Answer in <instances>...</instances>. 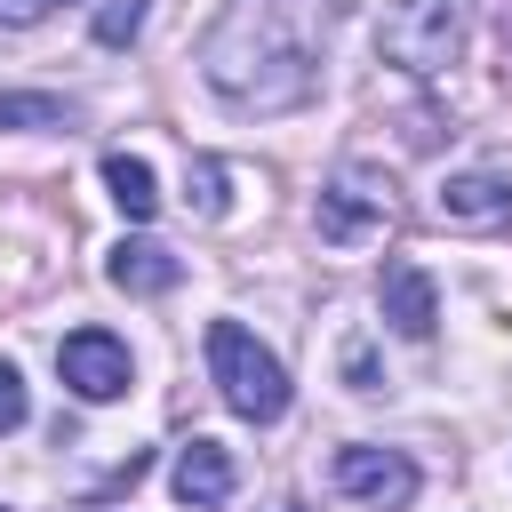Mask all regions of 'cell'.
<instances>
[{
	"mask_svg": "<svg viewBox=\"0 0 512 512\" xmlns=\"http://www.w3.org/2000/svg\"><path fill=\"white\" fill-rule=\"evenodd\" d=\"M336 16L344 0H224L200 32V80L248 120L304 112L320 96Z\"/></svg>",
	"mask_w": 512,
	"mask_h": 512,
	"instance_id": "6da1fadb",
	"label": "cell"
},
{
	"mask_svg": "<svg viewBox=\"0 0 512 512\" xmlns=\"http://www.w3.org/2000/svg\"><path fill=\"white\" fill-rule=\"evenodd\" d=\"M208 376H216V392H224L232 416H248V424L288 416V368L240 320H208Z\"/></svg>",
	"mask_w": 512,
	"mask_h": 512,
	"instance_id": "7a4b0ae2",
	"label": "cell"
},
{
	"mask_svg": "<svg viewBox=\"0 0 512 512\" xmlns=\"http://www.w3.org/2000/svg\"><path fill=\"white\" fill-rule=\"evenodd\" d=\"M464 40H472V0H392L384 24H376L384 64H400L416 80L424 72H448L464 56Z\"/></svg>",
	"mask_w": 512,
	"mask_h": 512,
	"instance_id": "3957f363",
	"label": "cell"
},
{
	"mask_svg": "<svg viewBox=\"0 0 512 512\" xmlns=\"http://www.w3.org/2000/svg\"><path fill=\"white\" fill-rule=\"evenodd\" d=\"M384 216H392V184H384L376 168H336V176H328V192H320V208H312L320 240H336V248L368 240Z\"/></svg>",
	"mask_w": 512,
	"mask_h": 512,
	"instance_id": "277c9868",
	"label": "cell"
},
{
	"mask_svg": "<svg viewBox=\"0 0 512 512\" xmlns=\"http://www.w3.org/2000/svg\"><path fill=\"white\" fill-rule=\"evenodd\" d=\"M56 376L80 392V400H120L128 384H136V360H128V344L112 336V328H72L64 344H56Z\"/></svg>",
	"mask_w": 512,
	"mask_h": 512,
	"instance_id": "5b68a950",
	"label": "cell"
},
{
	"mask_svg": "<svg viewBox=\"0 0 512 512\" xmlns=\"http://www.w3.org/2000/svg\"><path fill=\"white\" fill-rule=\"evenodd\" d=\"M336 488L360 496L368 512H400V504L416 496V464H408L400 448H368V440H352V448H336Z\"/></svg>",
	"mask_w": 512,
	"mask_h": 512,
	"instance_id": "8992f818",
	"label": "cell"
},
{
	"mask_svg": "<svg viewBox=\"0 0 512 512\" xmlns=\"http://www.w3.org/2000/svg\"><path fill=\"white\" fill-rule=\"evenodd\" d=\"M376 304H384L392 336H408V344H432V328H440V288H432V272H424V264H384V280H376Z\"/></svg>",
	"mask_w": 512,
	"mask_h": 512,
	"instance_id": "52a82bcc",
	"label": "cell"
},
{
	"mask_svg": "<svg viewBox=\"0 0 512 512\" xmlns=\"http://www.w3.org/2000/svg\"><path fill=\"white\" fill-rule=\"evenodd\" d=\"M168 488H176V504H192V512L224 504V496H232V448H224V440H184Z\"/></svg>",
	"mask_w": 512,
	"mask_h": 512,
	"instance_id": "ba28073f",
	"label": "cell"
},
{
	"mask_svg": "<svg viewBox=\"0 0 512 512\" xmlns=\"http://www.w3.org/2000/svg\"><path fill=\"white\" fill-rule=\"evenodd\" d=\"M440 216L448 224H512V176L496 168H464L440 184Z\"/></svg>",
	"mask_w": 512,
	"mask_h": 512,
	"instance_id": "9c48e42d",
	"label": "cell"
},
{
	"mask_svg": "<svg viewBox=\"0 0 512 512\" xmlns=\"http://www.w3.org/2000/svg\"><path fill=\"white\" fill-rule=\"evenodd\" d=\"M104 272H112V288H128V296H168V288L184 280V264H176L160 240H120V248L104 256Z\"/></svg>",
	"mask_w": 512,
	"mask_h": 512,
	"instance_id": "30bf717a",
	"label": "cell"
},
{
	"mask_svg": "<svg viewBox=\"0 0 512 512\" xmlns=\"http://www.w3.org/2000/svg\"><path fill=\"white\" fill-rule=\"evenodd\" d=\"M104 192H112V208H120L128 224H144V216L160 208V184H152V168H144L136 152H104Z\"/></svg>",
	"mask_w": 512,
	"mask_h": 512,
	"instance_id": "8fae6325",
	"label": "cell"
},
{
	"mask_svg": "<svg viewBox=\"0 0 512 512\" xmlns=\"http://www.w3.org/2000/svg\"><path fill=\"white\" fill-rule=\"evenodd\" d=\"M80 112L64 96H24V88H0V128H24V136H48V128H72Z\"/></svg>",
	"mask_w": 512,
	"mask_h": 512,
	"instance_id": "7c38bea8",
	"label": "cell"
},
{
	"mask_svg": "<svg viewBox=\"0 0 512 512\" xmlns=\"http://www.w3.org/2000/svg\"><path fill=\"white\" fill-rule=\"evenodd\" d=\"M232 176H224V160H192V176H184V200L200 208V216H224L232 208V192H224Z\"/></svg>",
	"mask_w": 512,
	"mask_h": 512,
	"instance_id": "4fadbf2b",
	"label": "cell"
},
{
	"mask_svg": "<svg viewBox=\"0 0 512 512\" xmlns=\"http://www.w3.org/2000/svg\"><path fill=\"white\" fill-rule=\"evenodd\" d=\"M136 32H144V0H104V8H96V40H104V48H128Z\"/></svg>",
	"mask_w": 512,
	"mask_h": 512,
	"instance_id": "5bb4252c",
	"label": "cell"
},
{
	"mask_svg": "<svg viewBox=\"0 0 512 512\" xmlns=\"http://www.w3.org/2000/svg\"><path fill=\"white\" fill-rule=\"evenodd\" d=\"M32 416V392H24V376H16V360H0V440L16 432Z\"/></svg>",
	"mask_w": 512,
	"mask_h": 512,
	"instance_id": "9a60e30c",
	"label": "cell"
},
{
	"mask_svg": "<svg viewBox=\"0 0 512 512\" xmlns=\"http://www.w3.org/2000/svg\"><path fill=\"white\" fill-rule=\"evenodd\" d=\"M64 0H0V32H24V24H40V16H56Z\"/></svg>",
	"mask_w": 512,
	"mask_h": 512,
	"instance_id": "2e32d148",
	"label": "cell"
},
{
	"mask_svg": "<svg viewBox=\"0 0 512 512\" xmlns=\"http://www.w3.org/2000/svg\"><path fill=\"white\" fill-rule=\"evenodd\" d=\"M0 512H8V504H0Z\"/></svg>",
	"mask_w": 512,
	"mask_h": 512,
	"instance_id": "e0dca14e",
	"label": "cell"
}]
</instances>
